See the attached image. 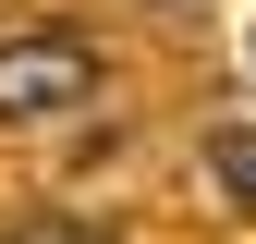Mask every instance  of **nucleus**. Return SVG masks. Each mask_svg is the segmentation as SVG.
Wrapping results in <instances>:
<instances>
[{
  "instance_id": "f257e3e1",
  "label": "nucleus",
  "mask_w": 256,
  "mask_h": 244,
  "mask_svg": "<svg viewBox=\"0 0 256 244\" xmlns=\"http://www.w3.org/2000/svg\"><path fill=\"white\" fill-rule=\"evenodd\" d=\"M98 98L86 37H0V122H61Z\"/></svg>"
},
{
  "instance_id": "f03ea898",
  "label": "nucleus",
  "mask_w": 256,
  "mask_h": 244,
  "mask_svg": "<svg viewBox=\"0 0 256 244\" xmlns=\"http://www.w3.org/2000/svg\"><path fill=\"white\" fill-rule=\"evenodd\" d=\"M208 171H220L232 208H256V134H208Z\"/></svg>"
},
{
  "instance_id": "7ed1b4c3",
  "label": "nucleus",
  "mask_w": 256,
  "mask_h": 244,
  "mask_svg": "<svg viewBox=\"0 0 256 244\" xmlns=\"http://www.w3.org/2000/svg\"><path fill=\"white\" fill-rule=\"evenodd\" d=\"M24 244H98V232H74V220H49V232H24Z\"/></svg>"
}]
</instances>
